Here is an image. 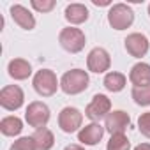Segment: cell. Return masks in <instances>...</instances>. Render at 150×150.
I'll list each match as a JSON object with an SVG mask.
<instances>
[{"mask_svg": "<svg viewBox=\"0 0 150 150\" xmlns=\"http://www.w3.org/2000/svg\"><path fill=\"white\" fill-rule=\"evenodd\" d=\"M11 18L23 30H34V27H35V18L25 6H20V4L13 6L11 7Z\"/></svg>", "mask_w": 150, "mask_h": 150, "instance_id": "4fadbf2b", "label": "cell"}, {"mask_svg": "<svg viewBox=\"0 0 150 150\" xmlns=\"http://www.w3.org/2000/svg\"><path fill=\"white\" fill-rule=\"evenodd\" d=\"M110 113H111V101L104 94H96L88 103V106L85 108V115L92 122H99L101 118H106Z\"/></svg>", "mask_w": 150, "mask_h": 150, "instance_id": "8992f818", "label": "cell"}, {"mask_svg": "<svg viewBox=\"0 0 150 150\" xmlns=\"http://www.w3.org/2000/svg\"><path fill=\"white\" fill-rule=\"evenodd\" d=\"M32 85H34V90L39 96H42V97H51L58 90V87H60V83L57 80V74L51 69L37 71L34 80H32Z\"/></svg>", "mask_w": 150, "mask_h": 150, "instance_id": "7a4b0ae2", "label": "cell"}, {"mask_svg": "<svg viewBox=\"0 0 150 150\" xmlns=\"http://www.w3.org/2000/svg\"><path fill=\"white\" fill-rule=\"evenodd\" d=\"M131 141L127 139L125 134H113L106 145V150H129Z\"/></svg>", "mask_w": 150, "mask_h": 150, "instance_id": "44dd1931", "label": "cell"}, {"mask_svg": "<svg viewBox=\"0 0 150 150\" xmlns=\"http://www.w3.org/2000/svg\"><path fill=\"white\" fill-rule=\"evenodd\" d=\"M96 6H110V2H97V0H94Z\"/></svg>", "mask_w": 150, "mask_h": 150, "instance_id": "4316f807", "label": "cell"}, {"mask_svg": "<svg viewBox=\"0 0 150 150\" xmlns=\"http://www.w3.org/2000/svg\"><path fill=\"white\" fill-rule=\"evenodd\" d=\"M103 85H104V88L110 90V92H120V90H124V87H125V76H124L122 72L111 71V72H108L106 76H104Z\"/></svg>", "mask_w": 150, "mask_h": 150, "instance_id": "d6986e66", "label": "cell"}, {"mask_svg": "<svg viewBox=\"0 0 150 150\" xmlns=\"http://www.w3.org/2000/svg\"><path fill=\"white\" fill-rule=\"evenodd\" d=\"M87 65H88V71H92L96 74L106 72L110 69V65H111L110 53L104 48H94L87 57Z\"/></svg>", "mask_w": 150, "mask_h": 150, "instance_id": "8fae6325", "label": "cell"}, {"mask_svg": "<svg viewBox=\"0 0 150 150\" xmlns=\"http://www.w3.org/2000/svg\"><path fill=\"white\" fill-rule=\"evenodd\" d=\"M32 138H34V143H35V150H50L55 145V136L46 127L35 129V132L32 134Z\"/></svg>", "mask_w": 150, "mask_h": 150, "instance_id": "e0dca14e", "label": "cell"}, {"mask_svg": "<svg viewBox=\"0 0 150 150\" xmlns=\"http://www.w3.org/2000/svg\"><path fill=\"white\" fill-rule=\"evenodd\" d=\"M129 125H131V117H129L125 111H122V110L111 111V113L106 117V120H104V129H106L111 136H113V134H124Z\"/></svg>", "mask_w": 150, "mask_h": 150, "instance_id": "30bf717a", "label": "cell"}, {"mask_svg": "<svg viewBox=\"0 0 150 150\" xmlns=\"http://www.w3.org/2000/svg\"><path fill=\"white\" fill-rule=\"evenodd\" d=\"M132 99L139 106H150V85L146 87H134L131 92Z\"/></svg>", "mask_w": 150, "mask_h": 150, "instance_id": "ffe728a7", "label": "cell"}, {"mask_svg": "<svg viewBox=\"0 0 150 150\" xmlns=\"http://www.w3.org/2000/svg\"><path fill=\"white\" fill-rule=\"evenodd\" d=\"M0 131H2L4 136H18L23 131V122H21V118H18L14 115L6 117L0 122Z\"/></svg>", "mask_w": 150, "mask_h": 150, "instance_id": "ac0fdd59", "label": "cell"}, {"mask_svg": "<svg viewBox=\"0 0 150 150\" xmlns=\"http://www.w3.org/2000/svg\"><path fill=\"white\" fill-rule=\"evenodd\" d=\"M138 129H139V132L143 136L150 138V111L139 115V118H138Z\"/></svg>", "mask_w": 150, "mask_h": 150, "instance_id": "cb8c5ba5", "label": "cell"}, {"mask_svg": "<svg viewBox=\"0 0 150 150\" xmlns=\"http://www.w3.org/2000/svg\"><path fill=\"white\" fill-rule=\"evenodd\" d=\"M25 120L30 127L42 129L50 122V108L41 101H34L28 104V108L25 111Z\"/></svg>", "mask_w": 150, "mask_h": 150, "instance_id": "5b68a950", "label": "cell"}, {"mask_svg": "<svg viewBox=\"0 0 150 150\" xmlns=\"http://www.w3.org/2000/svg\"><path fill=\"white\" fill-rule=\"evenodd\" d=\"M30 6L37 11V13H50L55 7V0H32Z\"/></svg>", "mask_w": 150, "mask_h": 150, "instance_id": "603a6c76", "label": "cell"}, {"mask_svg": "<svg viewBox=\"0 0 150 150\" xmlns=\"http://www.w3.org/2000/svg\"><path fill=\"white\" fill-rule=\"evenodd\" d=\"M88 83H90V78L87 71L83 69H71L64 72V76L60 78V88L67 96H78L85 92L88 88Z\"/></svg>", "mask_w": 150, "mask_h": 150, "instance_id": "6da1fadb", "label": "cell"}, {"mask_svg": "<svg viewBox=\"0 0 150 150\" xmlns=\"http://www.w3.org/2000/svg\"><path fill=\"white\" fill-rule=\"evenodd\" d=\"M129 81L134 87H146L150 85V65L145 62H139L131 67L129 72Z\"/></svg>", "mask_w": 150, "mask_h": 150, "instance_id": "2e32d148", "label": "cell"}, {"mask_svg": "<svg viewBox=\"0 0 150 150\" xmlns=\"http://www.w3.org/2000/svg\"><path fill=\"white\" fill-rule=\"evenodd\" d=\"M108 23L115 30H125L134 23V11L127 4H113L108 11Z\"/></svg>", "mask_w": 150, "mask_h": 150, "instance_id": "3957f363", "label": "cell"}, {"mask_svg": "<svg viewBox=\"0 0 150 150\" xmlns=\"http://www.w3.org/2000/svg\"><path fill=\"white\" fill-rule=\"evenodd\" d=\"M124 46L127 50V53L134 58H141L148 53V39L145 34H139V32H134V34H129L124 41Z\"/></svg>", "mask_w": 150, "mask_h": 150, "instance_id": "9c48e42d", "label": "cell"}, {"mask_svg": "<svg viewBox=\"0 0 150 150\" xmlns=\"http://www.w3.org/2000/svg\"><path fill=\"white\" fill-rule=\"evenodd\" d=\"M64 150H85L81 145H76V143H72V145H67Z\"/></svg>", "mask_w": 150, "mask_h": 150, "instance_id": "d4e9b609", "label": "cell"}, {"mask_svg": "<svg viewBox=\"0 0 150 150\" xmlns=\"http://www.w3.org/2000/svg\"><path fill=\"white\" fill-rule=\"evenodd\" d=\"M134 150H150V143H139L134 146Z\"/></svg>", "mask_w": 150, "mask_h": 150, "instance_id": "484cf974", "label": "cell"}, {"mask_svg": "<svg viewBox=\"0 0 150 150\" xmlns=\"http://www.w3.org/2000/svg\"><path fill=\"white\" fill-rule=\"evenodd\" d=\"M25 94L18 85H7L0 90V106L7 111H16L23 106Z\"/></svg>", "mask_w": 150, "mask_h": 150, "instance_id": "52a82bcc", "label": "cell"}, {"mask_svg": "<svg viewBox=\"0 0 150 150\" xmlns=\"http://www.w3.org/2000/svg\"><path fill=\"white\" fill-rule=\"evenodd\" d=\"M148 16H150V4H148Z\"/></svg>", "mask_w": 150, "mask_h": 150, "instance_id": "83f0119b", "label": "cell"}, {"mask_svg": "<svg viewBox=\"0 0 150 150\" xmlns=\"http://www.w3.org/2000/svg\"><path fill=\"white\" fill-rule=\"evenodd\" d=\"M64 16L71 25H81L88 20L90 13H88V7L83 4H69L64 11Z\"/></svg>", "mask_w": 150, "mask_h": 150, "instance_id": "9a60e30c", "label": "cell"}, {"mask_svg": "<svg viewBox=\"0 0 150 150\" xmlns=\"http://www.w3.org/2000/svg\"><path fill=\"white\" fill-rule=\"evenodd\" d=\"M11 150H35V143L32 136H23L20 139H16L11 145Z\"/></svg>", "mask_w": 150, "mask_h": 150, "instance_id": "7402d4cb", "label": "cell"}, {"mask_svg": "<svg viewBox=\"0 0 150 150\" xmlns=\"http://www.w3.org/2000/svg\"><path fill=\"white\" fill-rule=\"evenodd\" d=\"M7 72L9 76L16 81H23L32 74V65L28 64V60L25 58H13L7 65Z\"/></svg>", "mask_w": 150, "mask_h": 150, "instance_id": "5bb4252c", "label": "cell"}, {"mask_svg": "<svg viewBox=\"0 0 150 150\" xmlns=\"http://www.w3.org/2000/svg\"><path fill=\"white\" fill-rule=\"evenodd\" d=\"M104 131H106V129H104L99 122H92V124H88V125H85V127L80 129V132H78V141H81L83 145L94 146V145H97V143L103 139Z\"/></svg>", "mask_w": 150, "mask_h": 150, "instance_id": "7c38bea8", "label": "cell"}, {"mask_svg": "<svg viewBox=\"0 0 150 150\" xmlns=\"http://www.w3.org/2000/svg\"><path fill=\"white\" fill-rule=\"evenodd\" d=\"M58 42L69 53H80L85 48L87 37H85V34L80 28H76V27H67V28H62L60 30Z\"/></svg>", "mask_w": 150, "mask_h": 150, "instance_id": "277c9868", "label": "cell"}, {"mask_svg": "<svg viewBox=\"0 0 150 150\" xmlns=\"http://www.w3.org/2000/svg\"><path fill=\"white\" fill-rule=\"evenodd\" d=\"M81 122H83V113L78 108L67 106L58 113V127L67 134L76 132L81 127Z\"/></svg>", "mask_w": 150, "mask_h": 150, "instance_id": "ba28073f", "label": "cell"}]
</instances>
